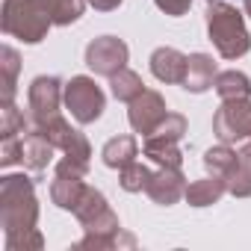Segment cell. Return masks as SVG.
I'll return each instance as SVG.
<instances>
[{
  "mask_svg": "<svg viewBox=\"0 0 251 251\" xmlns=\"http://www.w3.org/2000/svg\"><path fill=\"white\" fill-rule=\"evenodd\" d=\"M30 124L24 118V112L15 103H0V139H9L18 133H27Z\"/></svg>",
  "mask_w": 251,
  "mask_h": 251,
  "instance_id": "28",
  "label": "cell"
},
{
  "mask_svg": "<svg viewBox=\"0 0 251 251\" xmlns=\"http://www.w3.org/2000/svg\"><path fill=\"white\" fill-rule=\"evenodd\" d=\"M121 3H124V0H89V6L98 9V12H112V9H118Z\"/></svg>",
  "mask_w": 251,
  "mask_h": 251,
  "instance_id": "32",
  "label": "cell"
},
{
  "mask_svg": "<svg viewBox=\"0 0 251 251\" xmlns=\"http://www.w3.org/2000/svg\"><path fill=\"white\" fill-rule=\"evenodd\" d=\"M186 177H183V172L180 169H169V166H160L154 175H151V180H148V186H145V195L154 201V204H163V207H172V204H177L183 195H186Z\"/></svg>",
  "mask_w": 251,
  "mask_h": 251,
  "instance_id": "12",
  "label": "cell"
},
{
  "mask_svg": "<svg viewBox=\"0 0 251 251\" xmlns=\"http://www.w3.org/2000/svg\"><path fill=\"white\" fill-rule=\"evenodd\" d=\"M33 127H39V130L53 142L56 151H62V154H68V157H77V160H86V163H89V157H92L89 139H86L80 130H74L62 115H53V118H48V121H42V124H33Z\"/></svg>",
  "mask_w": 251,
  "mask_h": 251,
  "instance_id": "10",
  "label": "cell"
},
{
  "mask_svg": "<svg viewBox=\"0 0 251 251\" xmlns=\"http://www.w3.org/2000/svg\"><path fill=\"white\" fill-rule=\"evenodd\" d=\"M213 133L219 142H242L251 139V98H233L222 100V106L213 115Z\"/></svg>",
  "mask_w": 251,
  "mask_h": 251,
  "instance_id": "6",
  "label": "cell"
},
{
  "mask_svg": "<svg viewBox=\"0 0 251 251\" xmlns=\"http://www.w3.org/2000/svg\"><path fill=\"white\" fill-rule=\"evenodd\" d=\"M145 157L157 166H169V169H180L183 163V154L177 148V142H154V139H145Z\"/></svg>",
  "mask_w": 251,
  "mask_h": 251,
  "instance_id": "25",
  "label": "cell"
},
{
  "mask_svg": "<svg viewBox=\"0 0 251 251\" xmlns=\"http://www.w3.org/2000/svg\"><path fill=\"white\" fill-rule=\"evenodd\" d=\"M65 100V83L53 74H42L30 83L27 89V103H30V118L33 124H42L53 115H59V103Z\"/></svg>",
  "mask_w": 251,
  "mask_h": 251,
  "instance_id": "8",
  "label": "cell"
},
{
  "mask_svg": "<svg viewBox=\"0 0 251 251\" xmlns=\"http://www.w3.org/2000/svg\"><path fill=\"white\" fill-rule=\"evenodd\" d=\"M136 248V236L124 233V230H112V233H86L74 248H92V251H103V248Z\"/></svg>",
  "mask_w": 251,
  "mask_h": 251,
  "instance_id": "23",
  "label": "cell"
},
{
  "mask_svg": "<svg viewBox=\"0 0 251 251\" xmlns=\"http://www.w3.org/2000/svg\"><path fill=\"white\" fill-rule=\"evenodd\" d=\"M65 106H68V112L74 115V121L92 124V121H98V118L103 115V109H106V95H103V89H100L92 77L80 74V77H71V80L65 83Z\"/></svg>",
  "mask_w": 251,
  "mask_h": 251,
  "instance_id": "5",
  "label": "cell"
},
{
  "mask_svg": "<svg viewBox=\"0 0 251 251\" xmlns=\"http://www.w3.org/2000/svg\"><path fill=\"white\" fill-rule=\"evenodd\" d=\"M36 3L50 15V21L56 27H68V24L80 21V15H83L89 0H36Z\"/></svg>",
  "mask_w": 251,
  "mask_h": 251,
  "instance_id": "20",
  "label": "cell"
},
{
  "mask_svg": "<svg viewBox=\"0 0 251 251\" xmlns=\"http://www.w3.org/2000/svg\"><path fill=\"white\" fill-rule=\"evenodd\" d=\"M74 216H77V222H80V227L86 233H112V230H121L115 210L106 204L103 192H98L92 186H86L80 204L74 207Z\"/></svg>",
  "mask_w": 251,
  "mask_h": 251,
  "instance_id": "7",
  "label": "cell"
},
{
  "mask_svg": "<svg viewBox=\"0 0 251 251\" xmlns=\"http://www.w3.org/2000/svg\"><path fill=\"white\" fill-rule=\"evenodd\" d=\"M109 92H112V98H115V100L130 103L133 98H139V95L145 92V83H142V77H139L136 71L121 68L118 74H112V77H109Z\"/></svg>",
  "mask_w": 251,
  "mask_h": 251,
  "instance_id": "22",
  "label": "cell"
},
{
  "mask_svg": "<svg viewBox=\"0 0 251 251\" xmlns=\"http://www.w3.org/2000/svg\"><path fill=\"white\" fill-rule=\"evenodd\" d=\"M227 192V183L222 180V177H204V180H192L189 186H186V204L189 207H210V204H219L222 201V195Z\"/></svg>",
  "mask_w": 251,
  "mask_h": 251,
  "instance_id": "17",
  "label": "cell"
},
{
  "mask_svg": "<svg viewBox=\"0 0 251 251\" xmlns=\"http://www.w3.org/2000/svg\"><path fill=\"white\" fill-rule=\"evenodd\" d=\"M127 59H130V48L115 36H100L86 48V65L100 77H112L121 68H127Z\"/></svg>",
  "mask_w": 251,
  "mask_h": 251,
  "instance_id": "9",
  "label": "cell"
},
{
  "mask_svg": "<svg viewBox=\"0 0 251 251\" xmlns=\"http://www.w3.org/2000/svg\"><path fill=\"white\" fill-rule=\"evenodd\" d=\"M236 154H239V151H233L227 142H219L216 148H210V151L204 154V169H207L213 177H222V180L227 183L230 172L236 169Z\"/></svg>",
  "mask_w": 251,
  "mask_h": 251,
  "instance_id": "21",
  "label": "cell"
},
{
  "mask_svg": "<svg viewBox=\"0 0 251 251\" xmlns=\"http://www.w3.org/2000/svg\"><path fill=\"white\" fill-rule=\"evenodd\" d=\"M39 222V198L33 180L27 175H6L0 177V227L3 236H21L36 230Z\"/></svg>",
  "mask_w": 251,
  "mask_h": 251,
  "instance_id": "1",
  "label": "cell"
},
{
  "mask_svg": "<svg viewBox=\"0 0 251 251\" xmlns=\"http://www.w3.org/2000/svg\"><path fill=\"white\" fill-rule=\"evenodd\" d=\"M86 175H89V163L77 160V157H62L53 169V183H50V201L59 210H71L80 204L83 192H86Z\"/></svg>",
  "mask_w": 251,
  "mask_h": 251,
  "instance_id": "4",
  "label": "cell"
},
{
  "mask_svg": "<svg viewBox=\"0 0 251 251\" xmlns=\"http://www.w3.org/2000/svg\"><path fill=\"white\" fill-rule=\"evenodd\" d=\"M186 53H180L177 48H157L151 53V74L160 83H183L186 77Z\"/></svg>",
  "mask_w": 251,
  "mask_h": 251,
  "instance_id": "14",
  "label": "cell"
},
{
  "mask_svg": "<svg viewBox=\"0 0 251 251\" xmlns=\"http://www.w3.org/2000/svg\"><path fill=\"white\" fill-rule=\"evenodd\" d=\"M139 157V142H136V136H112L106 145H103V151H100V160H103V166H109V169H124L127 163H133Z\"/></svg>",
  "mask_w": 251,
  "mask_h": 251,
  "instance_id": "16",
  "label": "cell"
},
{
  "mask_svg": "<svg viewBox=\"0 0 251 251\" xmlns=\"http://www.w3.org/2000/svg\"><path fill=\"white\" fill-rule=\"evenodd\" d=\"M151 175H154V172H151L145 163L133 160V163L124 166V169H118V183H121V189H124V192H145V186H148Z\"/></svg>",
  "mask_w": 251,
  "mask_h": 251,
  "instance_id": "26",
  "label": "cell"
},
{
  "mask_svg": "<svg viewBox=\"0 0 251 251\" xmlns=\"http://www.w3.org/2000/svg\"><path fill=\"white\" fill-rule=\"evenodd\" d=\"M166 115H169L166 98H163L160 92H154V89H145L139 98H133V100H130V109H127L130 127H133L136 133H142V136H148Z\"/></svg>",
  "mask_w": 251,
  "mask_h": 251,
  "instance_id": "11",
  "label": "cell"
},
{
  "mask_svg": "<svg viewBox=\"0 0 251 251\" xmlns=\"http://www.w3.org/2000/svg\"><path fill=\"white\" fill-rule=\"evenodd\" d=\"M227 192L236 198H251V142L236 154V169L227 177Z\"/></svg>",
  "mask_w": 251,
  "mask_h": 251,
  "instance_id": "19",
  "label": "cell"
},
{
  "mask_svg": "<svg viewBox=\"0 0 251 251\" xmlns=\"http://www.w3.org/2000/svg\"><path fill=\"white\" fill-rule=\"evenodd\" d=\"M39 248H45V236L39 230H27L21 236L6 239V251H39Z\"/></svg>",
  "mask_w": 251,
  "mask_h": 251,
  "instance_id": "29",
  "label": "cell"
},
{
  "mask_svg": "<svg viewBox=\"0 0 251 251\" xmlns=\"http://www.w3.org/2000/svg\"><path fill=\"white\" fill-rule=\"evenodd\" d=\"M207 3H213V0H207Z\"/></svg>",
  "mask_w": 251,
  "mask_h": 251,
  "instance_id": "34",
  "label": "cell"
},
{
  "mask_svg": "<svg viewBox=\"0 0 251 251\" xmlns=\"http://www.w3.org/2000/svg\"><path fill=\"white\" fill-rule=\"evenodd\" d=\"M15 163H21V136H9L0 142V166L9 169Z\"/></svg>",
  "mask_w": 251,
  "mask_h": 251,
  "instance_id": "30",
  "label": "cell"
},
{
  "mask_svg": "<svg viewBox=\"0 0 251 251\" xmlns=\"http://www.w3.org/2000/svg\"><path fill=\"white\" fill-rule=\"evenodd\" d=\"M216 95L222 100H233V98H251V77L242 71H219L216 83H213Z\"/></svg>",
  "mask_w": 251,
  "mask_h": 251,
  "instance_id": "18",
  "label": "cell"
},
{
  "mask_svg": "<svg viewBox=\"0 0 251 251\" xmlns=\"http://www.w3.org/2000/svg\"><path fill=\"white\" fill-rule=\"evenodd\" d=\"M183 133H186V118L180 112H169L145 139H154V142H180Z\"/></svg>",
  "mask_w": 251,
  "mask_h": 251,
  "instance_id": "27",
  "label": "cell"
},
{
  "mask_svg": "<svg viewBox=\"0 0 251 251\" xmlns=\"http://www.w3.org/2000/svg\"><path fill=\"white\" fill-rule=\"evenodd\" d=\"M216 74L219 71H216V62H213L210 53H192L186 59V77H183L180 86L192 95H201L216 83Z\"/></svg>",
  "mask_w": 251,
  "mask_h": 251,
  "instance_id": "15",
  "label": "cell"
},
{
  "mask_svg": "<svg viewBox=\"0 0 251 251\" xmlns=\"http://www.w3.org/2000/svg\"><path fill=\"white\" fill-rule=\"evenodd\" d=\"M0 27H3L6 36L18 39L24 45H39L48 36V30L53 27V21L36 0H3Z\"/></svg>",
  "mask_w": 251,
  "mask_h": 251,
  "instance_id": "3",
  "label": "cell"
},
{
  "mask_svg": "<svg viewBox=\"0 0 251 251\" xmlns=\"http://www.w3.org/2000/svg\"><path fill=\"white\" fill-rule=\"evenodd\" d=\"M53 154H56L53 142H50L39 127H33V130H27V133L21 136V163H24L27 169L45 172V169L53 163Z\"/></svg>",
  "mask_w": 251,
  "mask_h": 251,
  "instance_id": "13",
  "label": "cell"
},
{
  "mask_svg": "<svg viewBox=\"0 0 251 251\" xmlns=\"http://www.w3.org/2000/svg\"><path fill=\"white\" fill-rule=\"evenodd\" d=\"M242 6H245V15L251 18V0H242Z\"/></svg>",
  "mask_w": 251,
  "mask_h": 251,
  "instance_id": "33",
  "label": "cell"
},
{
  "mask_svg": "<svg viewBox=\"0 0 251 251\" xmlns=\"http://www.w3.org/2000/svg\"><path fill=\"white\" fill-rule=\"evenodd\" d=\"M154 3H157L160 12H166V15H172V18H180V15L189 12L192 0H154Z\"/></svg>",
  "mask_w": 251,
  "mask_h": 251,
  "instance_id": "31",
  "label": "cell"
},
{
  "mask_svg": "<svg viewBox=\"0 0 251 251\" xmlns=\"http://www.w3.org/2000/svg\"><path fill=\"white\" fill-rule=\"evenodd\" d=\"M207 36L222 59H239L251 50V33L245 27V15L225 0H213L207 9Z\"/></svg>",
  "mask_w": 251,
  "mask_h": 251,
  "instance_id": "2",
  "label": "cell"
},
{
  "mask_svg": "<svg viewBox=\"0 0 251 251\" xmlns=\"http://www.w3.org/2000/svg\"><path fill=\"white\" fill-rule=\"evenodd\" d=\"M0 68H3V103H12L15 98V86H18V71H21V56L15 48H3L0 50Z\"/></svg>",
  "mask_w": 251,
  "mask_h": 251,
  "instance_id": "24",
  "label": "cell"
}]
</instances>
